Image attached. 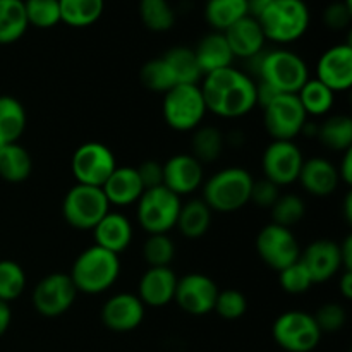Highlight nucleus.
Masks as SVG:
<instances>
[{"label":"nucleus","instance_id":"45","mask_svg":"<svg viewBox=\"0 0 352 352\" xmlns=\"http://www.w3.org/2000/svg\"><path fill=\"white\" fill-rule=\"evenodd\" d=\"M278 186L274 184L268 179H260V181L253 182V188H251V198L250 201H253L254 205L260 206V208H268L275 205V201L280 196V191H278Z\"/></svg>","mask_w":352,"mask_h":352},{"label":"nucleus","instance_id":"22","mask_svg":"<svg viewBox=\"0 0 352 352\" xmlns=\"http://www.w3.org/2000/svg\"><path fill=\"white\" fill-rule=\"evenodd\" d=\"M95 246L103 248L119 256L133 241V226L122 213L109 212L93 229Z\"/></svg>","mask_w":352,"mask_h":352},{"label":"nucleus","instance_id":"4","mask_svg":"<svg viewBox=\"0 0 352 352\" xmlns=\"http://www.w3.org/2000/svg\"><path fill=\"white\" fill-rule=\"evenodd\" d=\"M253 175L241 167H227L203 182V201L212 212H237L250 203Z\"/></svg>","mask_w":352,"mask_h":352},{"label":"nucleus","instance_id":"30","mask_svg":"<svg viewBox=\"0 0 352 352\" xmlns=\"http://www.w3.org/2000/svg\"><path fill=\"white\" fill-rule=\"evenodd\" d=\"M60 23L71 28H88L102 17L105 0H58Z\"/></svg>","mask_w":352,"mask_h":352},{"label":"nucleus","instance_id":"5","mask_svg":"<svg viewBox=\"0 0 352 352\" xmlns=\"http://www.w3.org/2000/svg\"><path fill=\"white\" fill-rule=\"evenodd\" d=\"M265 38L274 43L298 41L309 28V9L305 0H272L258 17Z\"/></svg>","mask_w":352,"mask_h":352},{"label":"nucleus","instance_id":"10","mask_svg":"<svg viewBox=\"0 0 352 352\" xmlns=\"http://www.w3.org/2000/svg\"><path fill=\"white\" fill-rule=\"evenodd\" d=\"M117 167L116 157L107 144L89 141L76 148L71 170L78 184L102 188Z\"/></svg>","mask_w":352,"mask_h":352},{"label":"nucleus","instance_id":"17","mask_svg":"<svg viewBox=\"0 0 352 352\" xmlns=\"http://www.w3.org/2000/svg\"><path fill=\"white\" fill-rule=\"evenodd\" d=\"M203 182V164H199L192 155H174L164 164V186L179 198L198 191Z\"/></svg>","mask_w":352,"mask_h":352},{"label":"nucleus","instance_id":"1","mask_svg":"<svg viewBox=\"0 0 352 352\" xmlns=\"http://www.w3.org/2000/svg\"><path fill=\"white\" fill-rule=\"evenodd\" d=\"M199 88L206 110L223 119H237L256 107L254 79L232 65L203 76Z\"/></svg>","mask_w":352,"mask_h":352},{"label":"nucleus","instance_id":"33","mask_svg":"<svg viewBox=\"0 0 352 352\" xmlns=\"http://www.w3.org/2000/svg\"><path fill=\"white\" fill-rule=\"evenodd\" d=\"M316 138L323 146L333 151H347L352 148V119L349 116L329 117L318 126Z\"/></svg>","mask_w":352,"mask_h":352},{"label":"nucleus","instance_id":"48","mask_svg":"<svg viewBox=\"0 0 352 352\" xmlns=\"http://www.w3.org/2000/svg\"><path fill=\"white\" fill-rule=\"evenodd\" d=\"M337 172H339L340 181L346 182L347 186L352 184V148L344 151L342 162H340V167H337Z\"/></svg>","mask_w":352,"mask_h":352},{"label":"nucleus","instance_id":"38","mask_svg":"<svg viewBox=\"0 0 352 352\" xmlns=\"http://www.w3.org/2000/svg\"><path fill=\"white\" fill-rule=\"evenodd\" d=\"M26 289V274L12 260H0V301H16Z\"/></svg>","mask_w":352,"mask_h":352},{"label":"nucleus","instance_id":"23","mask_svg":"<svg viewBox=\"0 0 352 352\" xmlns=\"http://www.w3.org/2000/svg\"><path fill=\"white\" fill-rule=\"evenodd\" d=\"M102 191L110 206H129L133 203H138V199L144 192V188L136 167H127V165L119 167L117 165L116 170L102 186Z\"/></svg>","mask_w":352,"mask_h":352},{"label":"nucleus","instance_id":"46","mask_svg":"<svg viewBox=\"0 0 352 352\" xmlns=\"http://www.w3.org/2000/svg\"><path fill=\"white\" fill-rule=\"evenodd\" d=\"M352 19V3L351 0L344 2H333L323 12V21L330 30H344L349 26Z\"/></svg>","mask_w":352,"mask_h":352},{"label":"nucleus","instance_id":"27","mask_svg":"<svg viewBox=\"0 0 352 352\" xmlns=\"http://www.w3.org/2000/svg\"><path fill=\"white\" fill-rule=\"evenodd\" d=\"M212 226V210L203 199H191L186 205H181L177 217V227L181 234L189 239H198L208 232Z\"/></svg>","mask_w":352,"mask_h":352},{"label":"nucleus","instance_id":"47","mask_svg":"<svg viewBox=\"0 0 352 352\" xmlns=\"http://www.w3.org/2000/svg\"><path fill=\"white\" fill-rule=\"evenodd\" d=\"M138 175H140L141 182H143L144 191L146 189L158 188V186H164V164L157 160H146L136 167Z\"/></svg>","mask_w":352,"mask_h":352},{"label":"nucleus","instance_id":"6","mask_svg":"<svg viewBox=\"0 0 352 352\" xmlns=\"http://www.w3.org/2000/svg\"><path fill=\"white\" fill-rule=\"evenodd\" d=\"M162 112L168 127L186 133L198 129L208 110L199 85H177L164 95Z\"/></svg>","mask_w":352,"mask_h":352},{"label":"nucleus","instance_id":"41","mask_svg":"<svg viewBox=\"0 0 352 352\" xmlns=\"http://www.w3.org/2000/svg\"><path fill=\"white\" fill-rule=\"evenodd\" d=\"M274 223L291 229L292 226L301 222L305 219L306 206L305 201L298 195H280L275 205L270 208Z\"/></svg>","mask_w":352,"mask_h":352},{"label":"nucleus","instance_id":"52","mask_svg":"<svg viewBox=\"0 0 352 352\" xmlns=\"http://www.w3.org/2000/svg\"><path fill=\"white\" fill-rule=\"evenodd\" d=\"M339 291L346 299L352 298V270H344L342 278L339 282Z\"/></svg>","mask_w":352,"mask_h":352},{"label":"nucleus","instance_id":"36","mask_svg":"<svg viewBox=\"0 0 352 352\" xmlns=\"http://www.w3.org/2000/svg\"><path fill=\"white\" fill-rule=\"evenodd\" d=\"M140 17L155 33L168 31L175 24V12L168 0H140Z\"/></svg>","mask_w":352,"mask_h":352},{"label":"nucleus","instance_id":"42","mask_svg":"<svg viewBox=\"0 0 352 352\" xmlns=\"http://www.w3.org/2000/svg\"><path fill=\"white\" fill-rule=\"evenodd\" d=\"M278 284L287 294H305L311 289L313 278L301 260L278 272Z\"/></svg>","mask_w":352,"mask_h":352},{"label":"nucleus","instance_id":"44","mask_svg":"<svg viewBox=\"0 0 352 352\" xmlns=\"http://www.w3.org/2000/svg\"><path fill=\"white\" fill-rule=\"evenodd\" d=\"M315 316V322L318 325V329L327 333H333V332H339L344 325H346V309L342 308L340 305L337 302H329V305H323L322 308L316 311Z\"/></svg>","mask_w":352,"mask_h":352},{"label":"nucleus","instance_id":"35","mask_svg":"<svg viewBox=\"0 0 352 352\" xmlns=\"http://www.w3.org/2000/svg\"><path fill=\"white\" fill-rule=\"evenodd\" d=\"M192 157L199 164H212L219 160L223 151V136L217 127L203 126L198 127L191 141Z\"/></svg>","mask_w":352,"mask_h":352},{"label":"nucleus","instance_id":"29","mask_svg":"<svg viewBox=\"0 0 352 352\" xmlns=\"http://www.w3.org/2000/svg\"><path fill=\"white\" fill-rule=\"evenodd\" d=\"M28 28L24 0H0V45L16 43Z\"/></svg>","mask_w":352,"mask_h":352},{"label":"nucleus","instance_id":"24","mask_svg":"<svg viewBox=\"0 0 352 352\" xmlns=\"http://www.w3.org/2000/svg\"><path fill=\"white\" fill-rule=\"evenodd\" d=\"M298 181L313 196H329L339 186V172L330 160L322 157L309 158L302 164Z\"/></svg>","mask_w":352,"mask_h":352},{"label":"nucleus","instance_id":"9","mask_svg":"<svg viewBox=\"0 0 352 352\" xmlns=\"http://www.w3.org/2000/svg\"><path fill=\"white\" fill-rule=\"evenodd\" d=\"M272 336L277 346L287 352H311L320 344L322 330L315 316L301 309L285 311L275 320Z\"/></svg>","mask_w":352,"mask_h":352},{"label":"nucleus","instance_id":"2","mask_svg":"<svg viewBox=\"0 0 352 352\" xmlns=\"http://www.w3.org/2000/svg\"><path fill=\"white\" fill-rule=\"evenodd\" d=\"M250 71L256 79L278 91L280 95H298L299 89L309 79L306 62L298 54L285 48L263 50L254 57L248 58Z\"/></svg>","mask_w":352,"mask_h":352},{"label":"nucleus","instance_id":"28","mask_svg":"<svg viewBox=\"0 0 352 352\" xmlns=\"http://www.w3.org/2000/svg\"><path fill=\"white\" fill-rule=\"evenodd\" d=\"M33 162L30 153L19 143L6 144L0 148V177L10 184L24 182L31 175Z\"/></svg>","mask_w":352,"mask_h":352},{"label":"nucleus","instance_id":"53","mask_svg":"<svg viewBox=\"0 0 352 352\" xmlns=\"http://www.w3.org/2000/svg\"><path fill=\"white\" fill-rule=\"evenodd\" d=\"M344 210H346V220L351 222L352 220V196L347 195L346 201H344Z\"/></svg>","mask_w":352,"mask_h":352},{"label":"nucleus","instance_id":"14","mask_svg":"<svg viewBox=\"0 0 352 352\" xmlns=\"http://www.w3.org/2000/svg\"><path fill=\"white\" fill-rule=\"evenodd\" d=\"M305 157L294 141H277L274 140L265 150L261 158L265 179L274 184L289 186L298 181Z\"/></svg>","mask_w":352,"mask_h":352},{"label":"nucleus","instance_id":"34","mask_svg":"<svg viewBox=\"0 0 352 352\" xmlns=\"http://www.w3.org/2000/svg\"><path fill=\"white\" fill-rule=\"evenodd\" d=\"M299 98V103L305 109L306 116H325L333 105V100H336V93L330 88H327L323 82H320L318 79L313 78L308 79L305 82L301 89L296 95Z\"/></svg>","mask_w":352,"mask_h":352},{"label":"nucleus","instance_id":"12","mask_svg":"<svg viewBox=\"0 0 352 352\" xmlns=\"http://www.w3.org/2000/svg\"><path fill=\"white\" fill-rule=\"evenodd\" d=\"M256 251L265 265L280 272L301 256V248L294 232L287 227L268 223L258 232Z\"/></svg>","mask_w":352,"mask_h":352},{"label":"nucleus","instance_id":"51","mask_svg":"<svg viewBox=\"0 0 352 352\" xmlns=\"http://www.w3.org/2000/svg\"><path fill=\"white\" fill-rule=\"evenodd\" d=\"M270 2L272 0H248V16L258 19L265 12V9L270 6Z\"/></svg>","mask_w":352,"mask_h":352},{"label":"nucleus","instance_id":"40","mask_svg":"<svg viewBox=\"0 0 352 352\" xmlns=\"http://www.w3.org/2000/svg\"><path fill=\"white\" fill-rule=\"evenodd\" d=\"M143 256L150 267H170L175 256L174 241L168 234H148L144 241Z\"/></svg>","mask_w":352,"mask_h":352},{"label":"nucleus","instance_id":"20","mask_svg":"<svg viewBox=\"0 0 352 352\" xmlns=\"http://www.w3.org/2000/svg\"><path fill=\"white\" fill-rule=\"evenodd\" d=\"M177 280V275L170 267H150L141 277L138 298L150 308L170 305L174 301Z\"/></svg>","mask_w":352,"mask_h":352},{"label":"nucleus","instance_id":"49","mask_svg":"<svg viewBox=\"0 0 352 352\" xmlns=\"http://www.w3.org/2000/svg\"><path fill=\"white\" fill-rule=\"evenodd\" d=\"M340 261H342L344 270H352V237H346L342 244H339Z\"/></svg>","mask_w":352,"mask_h":352},{"label":"nucleus","instance_id":"13","mask_svg":"<svg viewBox=\"0 0 352 352\" xmlns=\"http://www.w3.org/2000/svg\"><path fill=\"white\" fill-rule=\"evenodd\" d=\"M78 289L69 275L50 274L41 278L33 291V306L45 318H57L69 311L76 301Z\"/></svg>","mask_w":352,"mask_h":352},{"label":"nucleus","instance_id":"16","mask_svg":"<svg viewBox=\"0 0 352 352\" xmlns=\"http://www.w3.org/2000/svg\"><path fill=\"white\" fill-rule=\"evenodd\" d=\"M316 79L336 91H346L352 86V45L339 43L322 54L316 64Z\"/></svg>","mask_w":352,"mask_h":352},{"label":"nucleus","instance_id":"18","mask_svg":"<svg viewBox=\"0 0 352 352\" xmlns=\"http://www.w3.org/2000/svg\"><path fill=\"white\" fill-rule=\"evenodd\" d=\"M144 308L136 294L120 292L112 296L102 308V322L112 332H133L143 323Z\"/></svg>","mask_w":352,"mask_h":352},{"label":"nucleus","instance_id":"15","mask_svg":"<svg viewBox=\"0 0 352 352\" xmlns=\"http://www.w3.org/2000/svg\"><path fill=\"white\" fill-rule=\"evenodd\" d=\"M219 285L205 274H189L179 278L174 301L179 308L192 316L208 315L215 308Z\"/></svg>","mask_w":352,"mask_h":352},{"label":"nucleus","instance_id":"37","mask_svg":"<svg viewBox=\"0 0 352 352\" xmlns=\"http://www.w3.org/2000/svg\"><path fill=\"white\" fill-rule=\"evenodd\" d=\"M140 79L143 82L144 88L151 89V91L157 93H167L168 89H172L174 86H177V81L174 78V72L168 67V64L165 62L164 57L153 58V60H148L146 64L141 67Z\"/></svg>","mask_w":352,"mask_h":352},{"label":"nucleus","instance_id":"26","mask_svg":"<svg viewBox=\"0 0 352 352\" xmlns=\"http://www.w3.org/2000/svg\"><path fill=\"white\" fill-rule=\"evenodd\" d=\"M26 122L28 117L23 103L10 95H0V148L19 143Z\"/></svg>","mask_w":352,"mask_h":352},{"label":"nucleus","instance_id":"8","mask_svg":"<svg viewBox=\"0 0 352 352\" xmlns=\"http://www.w3.org/2000/svg\"><path fill=\"white\" fill-rule=\"evenodd\" d=\"M109 212L110 203L107 201L102 188L93 186H72L62 201L65 222L79 230H93Z\"/></svg>","mask_w":352,"mask_h":352},{"label":"nucleus","instance_id":"25","mask_svg":"<svg viewBox=\"0 0 352 352\" xmlns=\"http://www.w3.org/2000/svg\"><path fill=\"white\" fill-rule=\"evenodd\" d=\"M195 55L203 76L220 71V69L230 67L234 60L232 50H230L223 33H220V31H213V33L206 34L199 41L198 47L195 48Z\"/></svg>","mask_w":352,"mask_h":352},{"label":"nucleus","instance_id":"39","mask_svg":"<svg viewBox=\"0 0 352 352\" xmlns=\"http://www.w3.org/2000/svg\"><path fill=\"white\" fill-rule=\"evenodd\" d=\"M28 24L40 30H48L60 23L58 0H24Z\"/></svg>","mask_w":352,"mask_h":352},{"label":"nucleus","instance_id":"31","mask_svg":"<svg viewBox=\"0 0 352 352\" xmlns=\"http://www.w3.org/2000/svg\"><path fill=\"white\" fill-rule=\"evenodd\" d=\"M246 16L248 0H208L205 6L206 23L220 33Z\"/></svg>","mask_w":352,"mask_h":352},{"label":"nucleus","instance_id":"21","mask_svg":"<svg viewBox=\"0 0 352 352\" xmlns=\"http://www.w3.org/2000/svg\"><path fill=\"white\" fill-rule=\"evenodd\" d=\"M223 36L232 50L234 58L239 57L246 60L263 52L265 41H267L258 19L251 16L243 17L236 24H232L229 30L223 31Z\"/></svg>","mask_w":352,"mask_h":352},{"label":"nucleus","instance_id":"11","mask_svg":"<svg viewBox=\"0 0 352 352\" xmlns=\"http://www.w3.org/2000/svg\"><path fill=\"white\" fill-rule=\"evenodd\" d=\"M306 116L296 95H278L263 109L265 129L277 141H294L302 133Z\"/></svg>","mask_w":352,"mask_h":352},{"label":"nucleus","instance_id":"7","mask_svg":"<svg viewBox=\"0 0 352 352\" xmlns=\"http://www.w3.org/2000/svg\"><path fill=\"white\" fill-rule=\"evenodd\" d=\"M136 217L148 234H168L177 223L181 198L165 186L146 189L138 199Z\"/></svg>","mask_w":352,"mask_h":352},{"label":"nucleus","instance_id":"50","mask_svg":"<svg viewBox=\"0 0 352 352\" xmlns=\"http://www.w3.org/2000/svg\"><path fill=\"white\" fill-rule=\"evenodd\" d=\"M10 322H12V311H10L9 302L0 301V337L9 330Z\"/></svg>","mask_w":352,"mask_h":352},{"label":"nucleus","instance_id":"3","mask_svg":"<svg viewBox=\"0 0 352 352\" xmlns=\"http://www.w3.org/2000/svg\"><path fill=\"white\" fill-rule=\"evenodd\" d=\"M119 275V256L93 244L76 258L69 277L74 282L78 292L102 294L116 284Z\"/></svg>","mask_w":352,"mask_h":352},{"label":"nucleus","instance_id":"32","mask_svg":"<svg viewBox=\"0 0 352 352\" xmlns=\"http://www.w3.org/2000/svg\"><path fill=\"white\" fill-rule=\"evenodd\" d=\"M164 58L174 72L177 85H199L203 74L192 48L174 47L164 55Z\"/></svg>","mask_w":352,"mask_h":352},{"label":"nucleus","instance_id":"19","mask_svg":"<svg viewBox=\"0 0 352 352\" xmlns=\"http://www.w3.org/2000/svg\"><path fill=\"white\" fill-rule=\"evenodd\" d=\"M299 260L311 275L313 284L330 280L342 268L339 244L330 239H318L311 243L302 251Z\"/></svg>","mask_w":352,"mask_h":352},{"label":"nucleus","instance_id":"43","mask_svg":"<svg viewBox=\"0 0 352 352\" xmlns=\"http://www.w3.org/2000/svg\"><path fill=\"white\" fill-rule=\"evenodd\" d=\"M213 311H217V315H219L220 318L229 320V322L243 318L248 311L246 296L241 291H236V289L219 291Z\"/></svg>","mask_w":352,"mask_h":352}]
</instances>
